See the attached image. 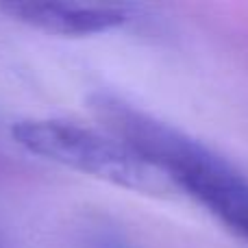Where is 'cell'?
<instances>
[{
	"label": "cell",
	"mask_w": 248,
	"mask_h": 248,
	"mask_svg": "<svg viewBox=\"0 0 248 248\" xmlns=\"http://www.w3.org/2000/svg\"><path fill=\"white\" fill-rule=\"evenodd\" d=\"M90 107L113 137L133 148L202 205L233 233L248 242V176L198 140L157 120L109 92L90 96Z\"/></svg>",
	"instance_id": "6da1fadb"
},
{
	"label": "cell",
	"mask_w": 248,
	"mask_h": 248,
	"mask_svg": "<svg viewBox=\"0 0 248 248\" xmlns=\"http://www.w3.org/2000/svg\"><path fill=\"white\" fill-rule=\"evenodd\" d=\"M11 137L35 157L90 174L116 187L148 194L172 187L161 172L111 133H100L68 120L33 118L13 124Z\"/></svg>",
	"instance_id": "7a4b0ae2"
},
{
	"label": "cell",
	"mask_w": 248,
	"mask_h": 248,
	"mask_svg": "<svg viewBox=\"0 0 248 248\" xmlns=\"http://www.w3.org/2000/svg\"><path fill=\"white\" fill-rule=\"evenodd\" d=\"M0 11L31 29L61 37H90L120 29L131 20V11L120 4L70 2V0H9Z\"/></svg>",
	"instance_id": "3957f363"
},
{
	"label": "cell",
	"mask_w": 248,
	"mask_h": 248,
	"mask_svg": "<svg viewBox=\"0 0 248 248\" xmlns=\"http://www.w3.org/2000/svg\"><path fill=\"white\" fill-rule=\"evenodd\" d=\"M81 244L83 248H135L131 244V240L124 235L122 229L105 222V220L90 222L83 229Z\"/></svg>",
	"instance_id": "277c9868"
},
{
	"label": "cell",
	"mask_w": 248,
	"mask_h": 248,
	"mask_svg": "<svg viewBox=\"0 0 248 248\" xmlns=\"http://www.w3.org/2000/svg\"><path fill=\"white\" fill-rule=\"evenodd\" d=\"M0 248H7V246H4V242H2V240H0Z\"/></svg>",
	"instance_id": "5b68a950"
}]
</instances>
